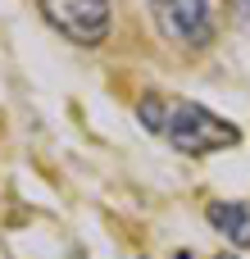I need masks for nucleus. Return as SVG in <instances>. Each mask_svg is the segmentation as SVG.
Instances as JSON below:
<instances>
[{
  "instance_id": "1",
  "label": "nucleus",
  "mask_w": 250,
  "mask_h": 259,
  "mask_svg": "<svg viewBox=\"0 0 250 259\" xmlns=\"http://www.w3.org/2000/svg\"><path fill=\"white\" fill-rule=\"evenodd\" d=\"M137 114H141V123L155 137H164L182 155H214V150H228V146L241 141V127L237 123H228L214 109H205L196 100H182V96L146 91L137 100Z\"/></svg>"
},
{
  "instance_id": "2",
  "label": "nucleus",
  "mask_w": 250,
  "mask_h": 259,
  "mask_svg": "<svg viewBox=\"0 0 250 259\" xmlns=\"http://www.w3.org/2000/svg\"><path fill=\"white\" fill-rule=\"evenodd\" d=\"M41 14L77 46H100L109 36V0H41Z\"/></svg>"
},
{
  "instance_id": "3",
  "label": "nucleus",
  "mask_w": 250,
  "mask_h": 259,
  "mask_svg": "<svg viewBox=\"0 0 250 259\" xmlns=\"http://www.w3.org/2000/svg\"><path fill=\"white\" fill-rule=\"evenodd\" d=\"M159 32L187 50H200L210 46L214 36V18H210V0H146Z\"/></svg>"
},
{
  "instance_id": "4",
  "label": "nucleus",
  "mask_w": 250,
  "mask_h": 259,
  "mask_svg": "<svg viewBox=\"0 0 250 259\" xmlns=\"http://www.w3.org/2000/svg\"><path fill=\"white\" fill-rule=\"evenodd\" d=\"M210 223L232 246H250V205L246 200H214L210 205Z\"/></svg>"
},
{
  "instance_id": "5",
  "label": "nucleus",
  "mask_w": 250,
  "mask_h": 259,
  "mask_svg": "<svg viewBox=\"0 0 250 259\" xmlns=\"http://www.w3.org/2000/svg\"><path fill=\"white\" fill-rule=\"evenodd\" d=\"M219 259H237V255H219Z\"/></svg>"
},
{
  "instance_id": "6",
  "label": "nucleus",
  "mask_w": 250,
  "mask_h": 259,
  "mask_svg": "<svg viewBox=\"0 0 250 259\" xmlns=\"http://www.w3.org/2000/svg\"><path fill=\"white\" fill-rule=\"evenodd\" d=\"M246 5H250V0H246Z\"/></svg>"
}]
</instances>
